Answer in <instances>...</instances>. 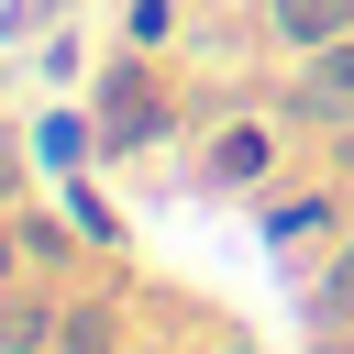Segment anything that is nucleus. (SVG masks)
Returning a JSON list of instances; mask_svg holds the SVG:
<instances>
[{"instance_id":"nucleus-12","label":"nucleus","mask_w":354,"mask_h":354,"mask_svg":"<svg viewBox=\"0 0 354 354\" xmlns=\"http://www.w3.org/2000/svg\"><path fill=\"white\" fill-rule=\"evenodd\" d=\"M33 77H55V88H77V77H88V33H77V22H55V33L33 44Z\"/></svg>"},{"instance_id":"nucleus-10","label":"nucleus","mask_w":354,"mask_h":354,"mask_svg":"<svg viewBox=\"0 0 354 354\" xmlns=\"http://www.w3.org/2000/svg\"><path fill=\"white\" fill-rule=\"evenodd\" d=\"M11 232H22V254H33V277H55L66 254H88V232L66 221V199H55V210H33V199H22V210H11Z\"/></svg>"},{"instance_id":"nucleus-3","label":"nucleus","mask_w":354,"mask_h":354,"mask_svg":"<svg viewBox=\"0 0 354 354\" xmlns=\"http://www.w3.org/2000/svg\"><path fill=\"white\" fill-rule=\"evenodd\" d=\"M243 221H254V243H266L277 266H299V254H321V243L354 221V199H343V177L321 166V177H277V188H254Z\"/></svg>"},{"instance_id":"nucleus-9","label":"nucleus","mask_w":354,"mask_h":354,"mask_svg":"<svg viewBox=\"0 0 354 354\" xmlns=\"http://www.w3.org/2000/svg\"><path fill=\"white\" fill-rule=\"evenodd\" d=\"M55 199H66V221L88 232V254H122V243H133V221L111 210V188H100V177H55Z\"/></svg>"},{"instance_id":"nucleus-4","label":"nucleus","mask_w":354,"mask_h":354,"mask_svg":"<svg viewBox=\"0 0 354 354\" xmlns=\"http://www.w3.org/2000/svg\"><path fill=\"white\" fill-rule=\"evenodd\" d=\"M254 33H266V55H321V44H343L354 33V0H254Z\"/></svg>"},{"instance_id":"nucleus-5","label":"nucleus","mask_w":354,"mask_h":354,"mask_svg":"<svg viewBox=\"0 0 354 354\" xmlns=\"http://www.w3.org/2000/svg\"><path fill=\"white\" fill-rule=\"evenodd\" d=\"M288 277H299V321H310V332L354 321V221H343V232H332L321 254H299Z\"/></svg>"},{"instance_id":"nucleus-6","label":"nucleus","mask_w":354,"mask_h":354,"mask_svg":"<svg viewBox=\"0 0 354 354\" xmlns=\"http://www.w3.org/2000/svg\"><path fill=\"white\" fill-rule=\"evenodd\" d=\"M55 332H66V288L55 277H22L0 299V354H55Z\"/></svg>"},{"instance_id":"nucleus-1","label":"nucleus","mask_w":354,"mask_h":354,"mask_svg":"<svg viewBox=\"0 0 354 354\" xmlns=\"http://www.w3.org/2000/svg\"><path fill=\"white\" fill-rule=\"evenodd\" d=\"M88 122H100V166H133V155H155L166 133H188V122H177V88H166V55L111 44V55L88 66Z\"/></svg>"},{"instance_id":"nucleus-17","label":"nucleus","mask_w":354,"mask_h":354,"mask_svg":"<svg viewBox=\"0 0 354 354\" xmlns=\"http://www.w3.org/2000/svg\"><path fill=\"white\" fill-rule=\"evenodd\" d=\"M310 354H354V321H332V332H321V343H310Z\"/></svg>"},{"instance_id":"nucleus-2","label":"nucleus","mask_w":354,"mask_h":354,"mask_svg":"<svg viewBox=\"0 0 354 354\" xmlns=\"http://www.w3.org/2000/svg\"><path fill=\"white\" fill-rule=\"evenodd\" d=\"M288 177V122L254 100V111H221L210 133H199V155H188V188L199 199H254V188H277Z\"/></svg>"},{"instance_id":"nucleus-13","label":"nucleus","mask_w":354,"mask_h":354,"mask_svg":"<svg viewBox=\"0 0 354 354\" xmlns=\"http://www.w3.org/2000/svg\"><path fill=\"white\" fill-rule=\"evenodd\" d=\"M122 44L166 55V44H177V0H122Z\"/></svg>"},{"instance_id":"nucleus-15","label":"nucleus","mask_w":354,"mask_h":354,"mask_svg":"<svg viewBox=\"0 0 354 354\" xmlns=\"http://www.w3.org/2000/svg\"><path fill=\"white\" fill-rule=\"evenodd\" d=\"M22 277H33V254H22V232H11V210H0V299H11Z\"/></svg>"},{"instance_id":"nucleus-8","label":"nucleus","mask_w":354,"mask_h":354,"mask_svg":"<svg viewBox=\"0 0 354 354\" xmlns=\"http://www.w3.org/2000/svg\"><path fill=\"white\" fill-rule=\"evenodd\" d=\"M122 299L111 288H66V332H55V354H122Z\"/></svg>"},{"instance_id":"nucleus-7","label":"nucleus","mask_w":354,"mask_h":354,"mask_svg":"<svg viewBox=\"0 0 354 354\" xmlns=\"http://www.w3.org/2000/svg\"><path fill=\"white\" fill-rule=\"evenodd\" d=\"M22 144H33L44 177H88V166H100V122H88V111H44V122H22Z\"/></svg>"},{"instance_id":"nucleus-19","label":"nucleus","mask_w":354,"mask_h":354,"mask_svg":"<svg viewBox=\"0 0 354 354\" xmlns=\"http://www.w3.org/2000/svg\"><path fill=\"white\" fill-rule=\"evenodd\" d=\"M11 66H22V55H0V88H11Z\"/></svg>"},{"instance_id":"nucleus-14","label":"nucleus","mask_w":354,"mask_h":354,"mask_svg":"<svg viewBox=\"0 0 354 354\" xmlns=\"http://www.w3.org/2000/svg\"><path fill=\"white\" fill-rule=\"evenodd\" d=\"M33 177H44V166H33V144H0V210H22V199H33Z\"/></svg>"},{"instance_id":"nucleus-16","label":"nucleus","mask_w":354,"mask_h":354,"mask_svg":"<svg viewBox=\"0 0 354 354\" xmlns=\"http://www.w3.org/2000/svg\"><path fill=\"white\" fill-rule=\"evenodd\" d=\"M321 77H332V88L354 100V33H343V44H321Z\"/></svg>"},{"instance_id":"nucleus-18","label":"nucleus","mask_w":354,"mask_h":354,"mask_svg":"<svg viewBox=\"0 0 354 354\" xmlns=\"http://www.w3.org/2000/svg\"><path fill=\"white\" fill-rule=\"evenodd\" d=\"M166 354H221V343H166Z\"/></svg>"},{"instance_id":"nucleus-11","label":"nucleus","mask_w":354,"mask_h":354,"mask_svg":"<svg viewBox=\"0 0 354 354\" xmlns=\"http://www.w3.org/2000/svg\"><path fill=\"white\" fill-rule=\"evenodd\" d=\"M55 22H77V0H0V55H22V44H44Z\"/></svg>"}]
</instances>
